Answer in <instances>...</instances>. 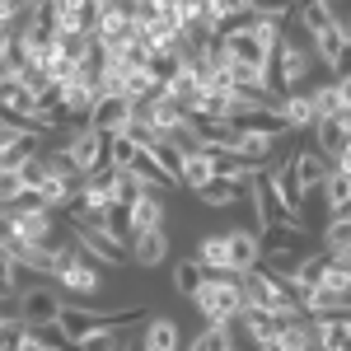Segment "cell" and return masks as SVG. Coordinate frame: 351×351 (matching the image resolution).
Returning a JSON list of instances; mask_svg holds the SVG:
<instances>
[{
	"instance_id": "27",
	"label": "cell",
	"mask_w": 351,
	"mask_h": 351,
	"mask_svg": "<svg viewBox=\"0 0 351 351\" xmlns=\"http://www.w3.org/2000/svg\"><path fill=\"white\" fill-rule=\"evenodd\" d=\"M234 347V328H225V324H206L197 337H192L183 351H230Z\"/></svg>"
},
{
	"instance_id": "35",
	"label": "cell",
	"mask_w": 351,
	"mask_h": 351,
	"mask_svg": "<svg viewBox=\"0 0 351 351\" xmlns=\"http://www.w3.org/2000/svg\"><path fill=\"white\" fill-rule=\"evenodd\" d=\"M19 192H24V178H19L14 169H0V206H5V211L19 202Z\"/></svg>"
},
{
	"instance_id": "8",
	"label": "cell",
	"mask_w": 351,
	"mask_h": 351,
	"mask_svg": "<svg viewBox=\"0 0 351 351\" xmlns=\"http://www.w3.org/2000/svg\"><path fill=\"white\" fill-rule=\"evenodd\" d=\"M230 132H243V136H267V141H286V136H291V127H286L281 108H253V112H234Z\"/></svg>"
},
{
	"instance_id": "2",
	"label": "cell",
	"mask_w": 351,
	"mask_h": 351,
	"mask_svg": "<svg viewBox=\"0 0 351 351\" xmlns=\"http://www.w3.org/2000/svg\"><path fill=\"white\" fill-rule=\"evenodd\" d=\"M61 309H66V300H61V291H56L52 281H33L14 300V319L24 328H56Z\"/></svg>"
},
{
	"instance_id": "25",
	"label": "cell",
	"mask_w": 351,
	"mask_h": 351,
	"mask_svg": "<svg viewBox=\"0 0 351 351\" xmlns=\"http://www.w3.org/2000/svg\"><path fill=\"white\" fill-rule=\"evenodd\" d=\"M19 276H24V271H19V263H14V253L0 243V304H14V300H19V291H24Z\"/></svg>"
},
{
	"instance_id": "7",
	"label": "cell",
	"mask_w": 351,
	"mask_h": 351,
	"mask_svg": "<svg viewBox=\"0 0 351 351\" xmlns=\"http://www.w3.org/2000/svg\"><path fill=\"white\" fill-rule=\"evenodd\" d=\"M56 291H61V295H80V300H94L99 295V291H104V271L94 267V263H89V258H75V263H66V267H61V276H56L52 281Z\"/></svg>"
},
{
	"instance_id": "36",
	"label": "cell",
	"mask_w": 351,
	"mask_h": 351,
	"mask_svg": "<svg viewBox=\"0 0 351 351\" xmlns=\"http://www.w3.org/2000/svg\"><path fill=\"white\" fill-rule=\"evenodd\" d=\"M19 178H24V188H28V192H38L43 183H47V160H43V155H33V160L19 169Z\"/></svg>"
},
{
	"instance_id": "24",
	"label": "cell",
	"mask_w": 351,
	"mask_h": 351,
	"mask_svg": "<svg viewBox=\"0 0 351 351\" xmlns=\"http://www.w3.org/2000/svg\"><path fill=\"white\" fill-rule=\"evenodd\" d=\"M309 99H314V117H319V122H328V117H337V112L347 108V99H342V84H337V80L314 84V94H309Z\"/></svg>"
},
{
	"instance_id": "11",
	"label": "cell",
	"mask_w": 351,
	"mask_h": 351,
	"mask_svg": "<svg viewBox=\"0 0 351 351\" xmlns=\"http://www.w3.org/2000/svg\"><path fill=\"white\" fill-rule=\"evenodd\" d=\"M141 351H183V328L169 314H150L141 328Z\"/></svg>"
},
{
	"instance_id": "32",
	"label": "cell",
	"mask_w": 351,
	"mask_h": 351,
	"mask_svg": "<svg viewBox=\"0 0 351 351\" xmlns=\"http://www.w3.org/2000/svg\"><path fill=\"white\" fill-rule=\"evenodd\" d=\"M136 155H141V145H136L132 136H112V145H108V160H112V169H132V164H136Z\"/></svg>"
},
{
	"instance_id": "16",
	"label": "cell",
	"mask_w": 351,
	"mask_h": 351,
	"mask_svg": "<svg viewBox=\"0 0 351 351\" xmlns=\"http://www.w3.org/2000/svg\"><path fill=\"white\" fill-rule=\"evenodd\" d=\"M314 150H319V155H328V160H332V169H337V160L351 150L347 122H342V117H328V122H319V127H314Z\"/></svg>"
},
{
	"instance_id": "31",
	"label": "cell",
	"mask_w": 351,
	"mask_h": 351,
	"mask_svg": "<svg viewBox=\"0 0 351 351\" xmlns=\"http://www.w3.org/2000/svg\"><path fill=\"white\" fill-rule=\"evenodd\" d=\"M202 281H206V271L197 267V263H192V258H183V263H178V267H173V291H178V295H197V291H202Z\"/></svg>"
},
{
	"instance_id": "20",
	"label": "cell",
	"mask_w": 351,
	"mask_h": 351,
	"mask_svg": "<svg viewBox=\"0 0 351 351\" xmlns=\"http://www.w3.org/2000/svg\"><path fill=\"white\" fill-rule=\"evenodd\" d=\"M281 117H286L291 132H314V127H319V117H314V99H309L304 89L281 99Z\"/></svg>"
},
{
	"instance_id": "21",
	"label": "cell",
	"mask_w": 351,
	"mask_h": 351,
	"mask_svg": "<svg viewBox=\"0 0 351 351\" xmlns=\"http://www.w3.org/2000/svg\"><path fill=\"white\" fill-rule=\"evenodd\" d=\"M178 183H183L192 197H197V192H206L211 183H216V164H211L206 155H202V150H197V155H188V160H183V173H178Z\"/></svg>"
},
{
	"instance_id": "5",
	"label": "cell",
	"mask_w": 351,
	"mask_h": 351,
	"mask_svg": "<svg viewBox=\"0 0 351 351\" xmlns=\"http://www.w3.org/2000/svg\"><path fill=\"white\" fill-rule=\"evenodd\" d=\"M71 243L94 267H127L132 263V253H122V243H112L104 230H89V225H71Z\"/></svg>"
},
{
	"instance_id": "26",
	"label": "cell",
	"mask_w": 351,
	"mask_h": 351,
	"mask_svg": "<svg viewBox=\"0 0 351 351\" xmlns=\"http://www.w3.org/2000/svg\"><path fill=\"white\" fill-rule=\"evenodd\" d=\"M239 197H248V188H239V183H225V178H216L206 192H197V202H202V206H211V211L239 206Z\"/></svg>"
},
{
	"instance_id": "39",
	"label": "cell",
	"mask_w": 351,
	"mask_h": 351,
	"mask_svg": "<svg viewBox=\"0 0 351 351\" xmlns=\"http://www.w3.org/2000/svg\"><path fill=\"white\" fill-rule=\"evenodd\" d=\"M263 351H286V347H281V342H276V347H263Z\"/></svg>"
},
{
	"instance_id": "15",
	"label": "cell",
	"mask_w": 351,
	"mask_h": 351,
	"mask_svg": "<svg viewBox=\"0 0 351 351\" xmlns=\"http://www.w3.org/2000/svg\"><path fill=\"white\" fill-rule=\"evenodd\" d=\"M75 202H80V206L89 211V216H104V211H108L112 202H117V188H112V169H104V173H89Z\"/></svg>"
},
{
	"instance_id": "34",
	"label": "cell",
	"mask_w": 351,
	"mask_h": 351,
	"mask_svg": "<svg viewBox=\"0 0 351 351\" xmlns=\"http://www.w3.org/2000/svg\"><path fill=\"white\" fill-rule=\"evenodd\" d=\"M150 155H155V160H160V169L164 173H173V178H178V173H183V155H178V150H173V145H169V141H155V145H150Z\"/></svg>"
},
{
	"instance_id": "19",
	"label": "cell",
	"mask_w": 351,
	"mask_h": 351,
	"mask_svg": "<svg viewBox=\"0 0 351 351\" xmlns=\"http://www.w3.org/2000/svg\"><path fill=\"white\" fill-rule=\"evenodd\" d=\"M314 332H319V351H351V314L314 319Z\"/></svg>"
},
{
	"instance_id": "9",
	"label": "cell",
	"mask_w": 351,
	"mask_h": 351,
	"mask_svg": "<svg viewBox=\"0 0 351 351\" xmlns=\"http://www.w3.org/2000/svg\"><path fill=\"white\" fill-rule=\"evenodd\" d=\"M225 239H230L234 276H248V271L263 267V234H258V230H225Z\"/></svg>"
},
{
	"instance_id": "14",
	"label": "cell",
	"mask_w": 351,
	"mask_h": 351,
	"mask_svg": "<svg viewBox=\"0 0 351 351\" xmlns=\"http://www.w3.org/2000/svg\"><path fill=\"white\" fill-rule=\"evenodd\" d=\"M225 52H230V61H234V66H258V71H271V56L263 52V43H258L253 24L239 28L234 38H225Z\"/></svg>"
},
{
	"instance_id": "10",
	"label": "cell",
	"mask_w": 351,
	"mask_h": 351,
	"mask_svg": "<svg viewBox=\"0 0 351 351\" xmlns=\"http://www.w3.org/2000/svg\"><path fill=\"white\" fill-rule=\"evenodd\" d=\"M192 263L206 271V276H234L230 239H225V234H202V239H197V253H192Z\"/></svg>"
},
{
	"instance_id": "1",
	"label": "cell",
	"mask_w": 351,
	"mask_h": 351,
	"mask_svg": "<svg viewBox=\"0 0 351 351\" xmlns=\"http://www.w3.org/2000/svg\"><path fill=\"white\" fill-rule=\"evenodd\" d=\"M192 304H197L202 324H225V328L234 324V319H243V309H248L239 276H206L202 291L192 295Z\"/></svg>"
},
{
	"instance_id": "13",
	"label": "cell",
	"mask_w": 351,
	"mask_h": 351,
	"mask_svg": "<svg viewBox=\"0 0 351 351\" xmlns=\"http://www.w3.org/2000/svg\"><path fill=\"white\" fill-rule=\"evenodd\" d=\"M304 43H309V52H314V61H324V66H332V56L347 47V33H342V24L337 19H324V24L304 28Z\"/></svg>"
},
{
	"instance_id": "37",
	"label": "cell",
	"mask_w": 351,
	"mask_h": 351,
	"mask_svg": "<svg viewBox=\"0 0 351 351\" xmlns=\"http://www.w3.org/2000/svg\"><path fill=\"white\" fill-rule=\"evenodd\" d=\"M328 71H332V80H337V84L351 80V43H347V47H342L337 56H332V66H328Z\"/></svg>"
},
{
	"instance_id": "3",
	"label": "cell",
	"mask_w": 351,
	"mask_h": 351,
	"mask_svg": "<svg viewBox=\"0 0 351 351\" xmlns=\"http://www.w3.org/2000/svg\"><path fill=\"white\" fill-rule=\"evenodd\" d=\"M108 136H99L94 127H71L66 132V145H61V155L80 169L84 178L89 173H104V169H112V160H108Z\"/></svg>"
},
{
	"instance_id": "33",
	"label": "cell",
	"mask_w": 351,
	"mask_h": 351,
	"mask_svg": "<svg viewBox=\"0 0 351 351\" xmlns=\"http://www.w3.org/2000/svg\"><path fill=\"white\" fill-rule=\"evenodd\" d=\"M117 347H122V337H117V328L108 324V328H94L75 351H117Z\"/></svg>"
},
{
	"instance_id": "30",
	"label": "cell",
	"mask_w": 351,
	"mask_h": 351,
	"mask_svg": "<svg viewBox=\"0 0 351 351\" xmlns=\"http://www.w3.org/2000/svg\"><path fill=\"white\" fill-rule=\"evenodd\" d=\"M112 188H117V202H122V206H136V202L150 192V188H145V183L132 173V169H112Z\"/></svg>"
},
{
	"instance_id": "17",
	"label": "cell",
	"mask_w": 351,
	"mask_h": 351,
	"mask_svg": "<svg viewBox=\"0 0 351 351\" xmlns=\"http://www.w3.org/2000/svg\"><path fill=\"white\" fill-rule=\"evenodd\" d=\"M169 248H173L169 230H145V234L132 239V263L136 267H160L164 258H169Z\"/></svg>"
},
{
	"instance_id": "18",
	"label": "cell",
	"mask_w": 351,
	"mask_h": 351,
	"mask_svg": "<svg viewBox=\"0 0 351 351\" xmlns=\"http://www.w3.org/2000/svg\"><path fill=\"white\" fill-rule=\"evenodd\" d=\"M243 332L258 342V347H276L281 342V332H286V319H276V314H267V309H243Z\"/></svg>"
},
{
	"instance_id": "12",
	"label": "cell",
	"mask_w": 351,
	"mask_h": 351,
	"mask_svg": "<svg viewBox=\"0 0 351 351\" xmlns=\"http://www.w3.org/2000/svg\"><path fill=\"white\" fill-rule=\"evenodd\" d=\"M295 178H300L304 202H309V197H314V192H324V183L332 178V160L319 155V150H295Z\"/></svg>"
},
{
	"instance_id": "4",
	"label": "cell",
	"mask_w": 351,
	"mask_h": 351,
	"mask_svg": "<svg viewBox=\"0 0 351 351\" xmlns=\"http://www.w3.org/2000/svg\"><path fill=\"white\" fill-rule=\"evenodd\" d=\"M309 71H314V52H309V43H281V52L271 61V89L286 99V94H300V84L309 80Z\"/></svg>"
},
{
	"instance_id": "23",
	"label": "cell",
	"mask_w": 351,
	"mask_h": 351,
	"mask_svg": "<svg viewBox=\"0 0 351 351\" xmlns=\"http://www.w3.org/2000/svg\"><path fill=\"white\" fill-rule=\"evenodd\" d=\"M99 230L108 234L112 243H132V206H122V202H112L108 211H104V220H99Z\"/></svg>"
},
{
	"instance_id": "28",
	"label": "cell",
	"mask_w": 351,
	"mask_h": 351,
	"mask_svg": "<svg viewBox=\"0 0 351 351\" xmlns=\"http://www.w3.org/2000/svg\"><path fill=\"white\" fill-rule=\"evenodd\" d=\"M324 253H328V258L351 253V216H332L324 225Z\"/></svg>"
},
{
	"instance_id": "29",
	"label": "cell",
	"mask_w": 351,
	"mask_h": 351,
	"mask_svg": "<svg viewBox=\"0 0 351 351\" xmlns=\"http://www.w3.org/2000/svg\"><path fill=\"white\" fill-rule=\"evenodd\" d=\"M281 347H286V351H319L314 319H295V324H286V332H281Z\"/></svg>"
},
{
	"instance_id": "38",
	"label": "cell",
	"mask_w": 351,
	"mask_h": 351,
	"mask_svg": "<svg viewBox=\"0 0 351 351\" xmlns=\"http://www.w3.org/2000/svg\"><path fill=\"white\" fill-rule=\"evenodd\" d=\"M342 99H347V108H351V80H342Z\"/></svg>"
},
{
	"instance_id": "22",
	"label": "cell",
	"mask_w": 351,
	"mask_h": 351,
	"mask_svg": "<svg viewBox=\"0 0 351 351\" xmlns=\"http://www.w3.org/2000/svg\"><path fill=\"white\" fill-rule=\"evenodd\" d=\"M145 230H164V197H155V192H145L132 206V239Z\"/></svg>"
},
{
	"instance_id": "6",
	"label": "cell",
	"mask_w": 351,
	"mask_h": 351,
	"mask_svg": "<svg viewBox=\"0 0 351 351\" xmlns=\"http://www.w3.org/2000/svg\"><path fill=\"white\" fill-rule=\"evenodd\" d=\"M263 178H267L271 197L286 206V216H304V192H300V178H295V155H286V160H271Z\"/></svg>"
},
{
	"instance_id": "40",
	"label": "cell",
	"mask_w": 351,
	"mask_h": 351,
	"mask_svg": "<svg viewBox=\"0 0 351 351\" xmlns=\"http://www.w3.org/2000/svg\"><path fill=\"white\" fill-rule=\"evenodd\" d=\"M230 351H239V347H230Z\"/></svg>"
}]
</instances>
